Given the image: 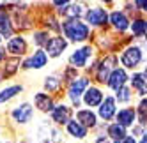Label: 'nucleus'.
<instances>
[{"label":"nucleus","instance_id":"nucleus-12","mask_svg":"<svg viewBox=\"0 0 147 143\" xmlns=\"http://www.w3.org/2000/svg\"><path fill=\"white\" fill-rule=\"evenodd\" d=\"M115 117H117V124H119V126H122V127H129V126L135 124L136 111H135L133 108H124V110H121Z\"/></svg>","mask_w":147,"mask_h":143},{"label":"nucleus","instance_id":"nucleus-35","mask_svg":"<svg viewBox=\"0 0 147 143\" xmlns=\"http://www.w3.org/2000/svg\"><path fill=\"white\" fill-rule=\"evenodd\" d=\"M144 76H145V78H147V67H145V73H144Z\"/></svg>","mask_w":147,"mask_h":143},{"label":"nucleus","instance_id":"nucleus-13","mask_svg":"<svg viewBox=\"0 0 147 143\" xmlns=\"http://www.w3.org/2000/svg\"><path fill=\"white\" fill-rule=\"evenodd\" d=\"M76 118H78V122L83 126V127H96V122H98V118H96V113L94 111H90V110H78L76 111Z\"/></svg>","mask_w":147,"mask_h":143},{"label":"nucleus","instance_id":"nucleus-5","mask_svg":"<svg viewBox=\"0 0 147 143\" xmlns=\"http://www.w3.org/2000/svg\"><path fill=\"white\" fill-rule=\"evenodd\" d=\"M128 81V74H126V71L124 69H113L112 73H110V78H108V87L113 88V90H121L124 87V83Z\"/></svg>","mask_w":147,"mask_h":143},{"label":"nucleus","instance_id":"nucleus-27","mask_svg":"<svg viewBox=\"0 0 147 143\" xmlns=\"http://www.w3.org/2000/svg\"><path fill=\"white\" fill-rule=\"evenodd\" d=\"M129 99H131V90L128 87H122L117 92V101H119V103H128Z\"/></svg>","mask_w":147,"mask_h":143},{"label":"nucleus","instance_id":"nucleus-1","mask_svg":"<svg viewBox=\"0 0 147 143\" xmlns=\"http://www.w3.org/2000/svg\"><path fill=\"white\" fill-rule=\"evenodd\" d=\"M62 28H64L66 37H69L71 41H85L89 37V27L80 19H69L62 25Z\"/></svg>","mask_w":147,"mask_h":143},{"label":"nucleus","instance_id":"nucleus-24","mask_svg":"<svg viewBox=\"0 0 147 143\" xmlns=\"http://www.w3.org/2000/svg\"><path fill=\"white\" fill-rule=\"evenodd\" d=\"M20 92H22V85H13V87L4 88L2 92H0V104L5 103V101H9V99H13L16 94H20Z\"/></svg>","mask_w":147,"mask_h":143},{"label":"nucleus","instance_id":"nucleus-14","mask_svg":"<svg viewBox=\"0 0 147 143\" xmlns=\"http://www.w3.org/2000/svg\"><path fill=\"white\" fill-rule=\"evenodd\" d=\"M51 117H53V120L57 122V124H67V122L71 120V108L60 104V106L53 108V111H51Z\"/></svg>","mask_w":147,"mask_h":143},{"label":"nucleus","instance_id":"nucleus-3","mask_svg":"<svg viewBox=\"0 0 147 143\" xmlns=\"http://www.w3.org/2000/svg\"><path fill=\"white\" fill-rule=\"evenodd\" d=\"M87 87H89V80L87 78H75V81L71 83V87H69V97H71V101H73V104H75V106H78V103H80L78 99H80V96L85 94Z\"/></svg>","mask_w":147,"mask_h":143},{"label":"nucleus","instance_id":"nucleus-6","mask_svg":"<svg viewBox=\"0 0 147 143\" xmlns=\"http://www.w3.org/2000/svg\"><path fill=\"white\" fill-rule=\"evenodd\" d=\"M32 115H34V110H32V106H30L28 103H23L22 106L14 108V111H13V118L16 122H20V124H27V122H30Z\"/></svg>","mask_w":147,"mask_h":143},{"label":"nucleus","instance_id":"nucleus-26","mask_svg":"<svg viewBox=\"0 0 147 143\" xmlns=\"http://www.w3.org/2000/svg\"><path fill=\"white\" fill-rule=\"evenodd\" d=\"M138 115H140V124H145L147 120V97H144L138 104Z\"/></svg>","mask_w":147,"mask_h":143},{"label":"nucleus","instance_id":"nucleus-11","mask_svg":"<svg viewBox=\"0 0 147 143\" xmlns=\"http://www.w3.org/2000/svg\"><path fill=\"white\" fill-rule=\"evenodd\" d=\"M46 62H48V55L43 51V49H37V51H36V53H34V55L23 64V67H25V69H30V67L41 69V67H45V65H46Z\"/></svg>","mask_w":147,"mask_h":143},{"label":"nucleus","instance_id":"nucleus-2","mask_svg":"<svg viewBox=\"0 0 147 143\" xmlns=\"http://www.w3.org/2000/svg\"><path fill=\"white\" fill-rule=\"evenodd\" d=\"M121 62H122L124 67L135 69L136 65L142 62V49H140L138 46H131V48H128V49H126V51L122 53Z\"/></svg>","mask_w":147,"mask_h":143},{"label":"nucleus","instance_id":"nucleus-16","mask_svg":"<svg viewBox=\"0 0 147 143\" xmlns=\"http://www.w3.org/2000/svg\"><path fill=\"white\" fill-rule=\"evenodd\" d=\"M110 23H112L115 28H117L119 32H124V30L129 27L128 18H126V14L121 13V11H113V13L110 14Z\"/></svg>","mask_w":147,"mask_h":143},{"label":"nucleus","instance_id":"nucleus-30","mask_svg":"<svg viewBox=\"0 0 147 143\" xmlns=\"http://www.w3.org/2000/svg\"><path fill=\"white\" fill-rule=\"evenodd\" d=\"M96 143H112V140H110L108 136H101V138L96 140Z\"/></svg>","mask_w":147,"mask_h":143},{"label":"nucleus","instance_id":"nucleus-10","mask_svg":"<svg viewBox=\"0 0 147 143\" xmlns=\"http://www.w3.org/2000/svg\"><path fill=\"white\" fill-rule=\"evenodd\" d=\"M117 115V110H115V99L113 97H105V101L99 106V117L105 118V120H110L112 117Z\"/></svg>","mask_w":147,"mask_h":143},{"label":"nucleus","instance_id":"nucleus-21","mask_svg":"<svg viewBox=\"0 0 147 143\" xmlns=\"http://www.w3.org/2000/svg\"><path fill=\"white\" fill-rule=\"evenodd\" d=\"M11 35H13V25L5 16V13H0V37H11Z\"/></svg>","mask_w":147,"mask_h":143},{"label":"nucleus","instance_id":"nucleus-9","mask_svg":"<svg viewBox=\"0 0 147 143\" xmlns=\"http://www.w3.org/2000/svg\"><path fill=\"white\" fill-rule=\"evenodd\" d=\"M90 53H92L90 46H85V48H82V49H76V51L71 55V58H69L71 65L73 67H83V65L87 64V58L90 57Z\"/></svg>","mask_w":147,"mask_h":143},{"label":"nucleus","instance_id":"nucleus-19","mask_svg":"<svg viewBox=\"0 0 147 143\" xmlns=\"http://www.w3.org/2000/svg\"><path fill=\"white\" fill-rule=\"evenodd\" d=\"M67 132L73 138H80V140L87 136V129L83 127L80 122H76V120H69L67 122Z\"/></svg>","mask_w":147,"mask_h":143},{"label":"nucleus","instance_id":"nucleus-28","mask_svg":"<svg viewBox=\"0 0 147 143\" xmlns=\"http://www.w3.org/2000/svg\"><path fill=\"white\" fill-rule=\"evenodd\" d=\"M45 87H46L48 90H57V88H59V80H57L55 76H50V78H46V81H45Z\"/></svg>","mask_w":147,"mask_h":143},{"label":"nucleus","instance_id":"nucleus-17","mask_svg":"<svg viewBox=\"0 0 147 143\" xmlns=\"http://www.w3.org/2000/svg\"><path fill=\"white\" fill-rule=\"evenodd\" d=\"M34 103H36V108H39L41 111H53V103H51V99L46 94H43V92L36 94Z\"/></svg>","mask_w":147,"mask_h":143},{"label":"nucleus","instance_id":"nucleus-29","mask_svg":"<svg viewBox=\"0 0 147 143\" xmlns=\"http://www.w3.org/2000/svg\"><path fill=\"white\" fill-rule=\"evenodd\" d=\"M48 41H50V39L46 37V34H45V32L36 34V44H39V46H41V44H48Z\"/></svg>","mask_w":147,"mask_h":143},{"label":"nucleus","instance_id":"nucleus-7","mask_svg":"<svg viewBox=\"0 0 147 143\" xmlns=\"http://www.w3.org/2000/svg\"><path fill=\"white\" fill-rule=\"evenodd\" d=\"M66 46H67V43H66L64 37H51L46 44V51L50 57H59L66 49Z\"/></svg>","mask_w":147,"mask_h":143},{"label":"nucleus","instance_id":"nucleus-25","mask_svg":"<svg viewBox=\"0 0 147 143\" xmlns=\"http://www.w3.org/2000/svg\"><path fill=\"white\" fill-rule=\"evenodd\" d=\"M131 30H133V34L138 35V37L147 34V21L145 19H135L133 25H131Z\"/></svg>","mask_w":147,"mask_h":143},{"label":"nucleus","instance_id":"nucleus-8","mask_svg":"<svg viewBox=\"0 0 147 143\" xmlns=\"http://www.w3.org/2000/svg\"><path fill=\"white\" fill-rule=\"evenodd\" d=\"M83 103H85L87 106H90V108L101 106V103H103V94H101V90L96 88V87L87 88L85 94H83Z\"/></svg>","mask_w":147,"mask_h":143},{"label":"nucleus","instance_id":"nucleus-20","mask_svg":"<svg viewBox=\"0 0 147 143\" xmlns=\"http://www.w3.org/2000/svg\"><path fill=\"white\" fill-rule=\"evenodd\" d=\"M131 85H133V88L138 92L140 96H145V94H147V78H145L144 74H140V73L133 74V78H131Z\"/></svg>","mask_w":147,"mask_h":143},{"label":"nucleus","instance_id":"nucleus-4","mask_svg":"<svg viewBox=\"0 0 147 143\" xmlns=\"http://www.w3.org/2000/svg\"><path fill=\"white\" fill-rule=\"evenodd\" d=\"M85 18H87V23L94 25V27H101L108 21V14L103 7H92L85 13Z\"/></svg>","mask_w":147,"mask_h":143},{"label":"nucleus","instance_id":"nucleus-18","mask_svg":"<svg viewBox=\"0 0 147 143\" xmlns=\"http://www.w3.org/2000/svg\"><path fill=\"white\" fill-rule=\"evenodd\" d=\"M108 138H110L113 143H121V141L126 138V127H122V126H119V124L108 126Z\"/></svg>","mask_w":147,"mask_h":143},{"label":"nucleus","instance_id":"nucleus-31","mask_svg":"<svg viewBox=\"0 0 147 143\" xmlns=\"http://www.w3.org/2000/svg\"><path fill=\"white\" fill-rule=\"evenodd\" d=\"M121 143H136V141H135V138H133V136H126Z\"/></svg>","mask_w":147,"mask_h":143},{"label":"nucleus","instance_id":"nucleus-36","mask_svg":"<svg viewBox=\"0 0 147 143\" xmlns=\"http://www.w3.org/2000/svg\"><path fill=\"white\" fill-rule=\"evenodd\" d=\"M0 41H2V37H0Z\"/></svg>","mask_w":147,"mask_h":143},{"label":"nucleus","instance_id":"nucleus-22","mask_svg":"<svg viewBox=\"0 0 147 143\" xmlns=\"http://www.w3.org/2000/svg\"><path fill=\"white\" fill-rule=\"evenodd\" d=\"M113 62V58H107V60H103L101 62V65H99V71H98V80L101 81V83H105V81H108V78H110V69H112V64Z\"/></svg>","mask_w":147,"mask_h":143},{"label":"nucleus","instance_id":"nucleus-32","mask_svg":"<svg viewBox=\"0 0 147 143\" xmlns=\"http://www.w3.org/2000/svg\"><path fill=\"white\" fill-rule=\"evenodd\" d=\"M136 5H138V7H144V11L147 13V2H136Z\"/></svg>","mask_w":147,"mask_h":143},{"label":"nucleus","instance_id":"nucleus-23","mask_svg":"<svg viewBox=\"0 0 147 143\" xmlns=\"http://www.w3.org/2000/svg\"><path fill=\"white\" fill-rule=\"evenodd\" d=\"M64 16H69L71 19H78L82 14H83V7L80 4H71V5H66L64 11H60Z\"/></svg>","mask_w":147,"mask_h":143},{"label":"nucleus","instance_id":"nucleus-15","mask_svg":"<svg viewBox=\"0 0 147 143\" xmlns=\"http://www.w3.org/2000/svg\"><path fill=\"white\" fill-rule=\"evenodd\" d=\"M7 51L13 55H23L27 51V43L23 37H13L7 43Z\"/></svg>","mask_w":147,"mask_h":143},{"label":"nucleus","instance_id":"nucleus-33","mask_svg":"<svg viewBox=\"0 0 147 143\" xmlns=\"http://www.w3.org/2000/svg\"><path fill=\"white\" fill-rule=\"evenodd\" d=\"M4 57H5V51H4V49H0V62L4 60Z\"/></svg>","mask_w":147,"mask_h":143},{"label":"nucleus","instance_id":"nucleus-34","mask_svg":"<svg viewBox=\"0 0 147 143\" xmlns=\"http://www.w3.org/2000/svg\"><path fill=\"white\" fill-rule=\"evenodd\" d=\"M140 143H147V132L144 134V138H142V141H140Z\"/></svg>","mask_w":147,"mask_h":143}]
</instances>
